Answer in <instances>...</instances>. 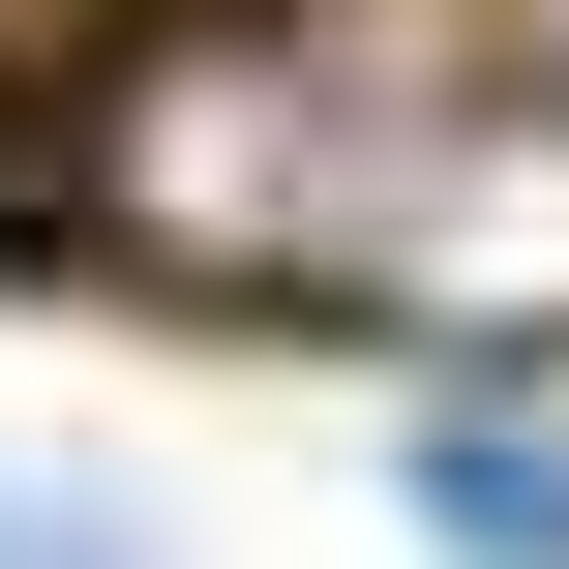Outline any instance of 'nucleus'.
Returning a JSON list of instances; mask_svg holds the SVG:
<instances>
[{
	"label": "nucleus",
	"mask_w": 569,
	"mask_h": 569,
	"mask_svg": "<svg viewBox=\"0 0 569 569\" xmlns=\"http://www.w3.org/2000/svg\"><path fill=\"white\" fill-rule=\"evenodd\" d=\"M90 210L210 300L360 330H569V60H390L300 0H210L90 90Z\"/></svg>",
	"instance_id": "f257e3e1"
},
{
	"label": "nucleus",
	"mask_w": 569,
	"mask_h": 569,
	"mask_svg": "<svg viewBox=\"0 0 569 569\" xmlns=\"http://www.w3.org/2000/svg\"><path fill=\"white\" fill-rule=\"evenodd\" d=\"M420 540L450 569H569V420L540 390H450V420H420Z\"/></svg>",
	"instance_id": "f03ea898"
},
{
	"label": "nucleus",
	"mask_w": 569,
	"mask_h": 569,
	"mask_svg": "<svg viewBox=\"0 0 569 569\" xmlns=\"http://www.w3.org/2000/svg\"><path fill=\"white\" fill-rule=\"evenodd\" d=\"M0 569H150V510H60V480H0Z\"/></svg>",
	"instance_id": "7ed1b4c3"
}]
</instances>
